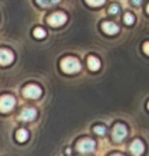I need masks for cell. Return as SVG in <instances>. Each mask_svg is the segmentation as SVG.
<instances>
[{"mask_svg": "<svg viewBox=\"0 0 149 156\" xmlns=\"http://www.w3.org/2000/svg\"><path fill=\"white\" fill-rule=\"evenodd\" d=\"M144 149H145L144 144H142V141H140V140H134L133 143L130 144V152L134 156H141L144 154Z\"/></svg>", "mask_w": 149, "mask_h": 156, "instance_id": "cell-9", "label": "cell"}, {"mask_svg": "<svg viewBox=\"0 0 149 156\" xmlns=\"http://www.w3.org/2000/svg\"><path fill=\"white\" fill-rule=\"evenodd\" d=\"M60 67H62V70L64 71V73L74 74L81 70V63H79L78 59H75V58L68 56V58H64V59L60 62Z\"/></svg>", "mask_w": 149, "mask_h": 156, "instance_id": "cell-1", "label": "cell"}, {"mask_svg": "<svg viewBox=\"0 0 149 156\" xmlns=\"http://www.w3.org/2000/svg\"><path fill=\"white\" fill-rule=\"evenodd\" d=\"M112 134H114V140L119 143V141L126 138V136H127V129H126L125 125H116V126L114 127Z\"/></svg>", "mask_w": 149, "mask_h": 156, "instance_id": "cell-6", "label": "cell"}, {"mask_svg": "<svg viewBox=\"0 0 149 156\" xmlns=\"http://www.w3.org/2000/svg\"><path fill=\"white\" fill-rule=\"evenodd\" d=\"M101 27H103V30L107 33V34H116V33L119 32L118 25L114 23V22H104Z\"/></svg>", "mask_w": 149, "mask_h": 156, "instance_id": "cell-10", "label": "cell"}, {"mask_svg": "<svg viewBox=\"0 0 149 156\" xmlns=\"http://www.w3.org/2000/svg\"><path fill=\"white\" fill-rule=\"evenodd\" d=\"M85 2H86L89 5H92V7H99V5L104 4L106 0H85Z\"/></svg>", "mask_w": 149, "mask_h": 156, "instance_id": "cell-15", "label": "cell"}, {"mask_svg": "<svg viewBox=\"0 0 149 156\" xmlns=\"http://www.w3.org/2000/svg\"><path fill=\"white\" fill-rule=\"evenodd\" d=\"M41 93H43V90L37 85H27L23 89V96L27 97V99H38L41 96Z\"/></svg>", "mask_w": 149, "mask_h": 156, "instance_id": "cell-5", "label": "cell"}, {"mask_svg": "<svg viewBox=\"0 0 149 156\" xmlns=\"http://www.w3.org/2000/svg\"><path fill=\"white\" fill-rule=\"evenodd\" d=\"M88 67H89L92 71L99 70V69H100V60H99L96 56H89L88 58Z\"/></svg>", "mask_w": 149, "mask_h": 156, "instance_id": "cell-11", "label": "cell"}, {"mask_svg": "<svg viewBox=\"0 0 149 156\" xmlns=\"http://www.w3.org/2000/svg\"><path fill=\"white\" fill-rule=\"evenodd\" d=\"M112 156H122V155H112Z\"/></svg>", "mask_w": 149, "mask_h": 156, "instance_id": "cell-22", "label": "cell"}, {"mask_svg": "<svg viewBox=\"0 0 149 156\" xmlns=\"http://www.w3.org/2000/svg\"><path fill=\"white\" fill-rule=\"evenodd\" d=\"M66 21H67V16H66L64 12H54L52 15L48 16V23L54 27L62 26V25L66 23Z\"/></svg>", "mask_w": 149, "mask_h": 156, "instance_id": "cell-2", "label": "cell"}, {"mask_svg": "<svg viewBox=\"0 0 149 156\" xmlns=\"http://www.w3.org/2000/svg\"><path fill=\"white\" fill-rule=\"evenodd\" d=\"M36 2H37L38 5H41V7H54L60 0H36Z\"/></svg>", "mask_w": 149, "mask_h": 156, "instance_id": "cell-13", "label": "cell"}, {"mask_svg": "<svg viewBox=\"0 0 149 156\" xmlns=\"http://www.w3.org/2000/svg\"><path fill=\"white\" fill-rule=\"evenodd\" d=\"M144 52L147 55H149V43H145L144 44Z\"/></svg>", "mask_w": 149, "mask_h": 156, "instance_id": "cell-19", "label": "cell"}, {"mask_svg": "<svg viewBox=\"0 0 149 156\" xmlns=\"http://www.w3.org/2000/svg\"><path fill=\"white\" fill-rule=\"evenodd\" d=\"M147 107H148V110H149V103H148V105H147Z\"/></svg>", "mask_w": 149, "mask_h": 156, "instance_id": "cell-23", "label": "cell"}, {"mask_svg": "<svg viewBox=\"0 0 149 156\" xmlns=\"http://www.w3.org/2000/svg\"><path fill=\"white\" fill-rule=\"evenodd\" d=\"M15 137H16V140H18L19 143H25V141L29 138V133H27L25 129H19L18 132H16Z\"/></svg>", "mask_w": 149, "mask_h": 156, "instance_id": "cell-12", "label": "cell"}, {"mask_svg": "<svg viewBox=\"0 0 149 156\" xmlns=\"http://www.w3.org/2000/svg\"><path fill=\"white\" fill-rule=\"evenodd\" d=\"M141 2H142V0H131V3H133L134 5H140V4H141Z\"/></svg>", "mask_w": 149, "mask_h": 156, "instance_id": "cell-20", "label": "cell"}, {"mask_svg": "<svg viewBox=\"0 0 149 156\" xmlns=\"http://www.w3.org/2000/svg\"><path fill=\"white\" fill-rule=\"evenodd\" d=\"M125 22L127 25H131V23H134V16L131 15L130 12H127V14H125Z\"/></svg>", "mask_w": 149, "mask_h": 156, "instance_id": "cell-17", "label": "cell"}, {"mask_svg": "<svg viewBox=\"0 0 149 156\" xmlns=\"http://www.w3.org/2000/svg\"><path fill=\"white\" fill-rule=\"evenodd\" d=\"M106 127L104 126H96L95 127V133L96 134H100V136H103V134H106Z\"/></svg>", "mask_w": 149, "mask_h": 156, "instance_id": "cell-18", "label": "cell"}, {"mask_svg": "<svg viewBox=\"0 0 149 156\" xmlns=\"http://www.w3.org/2000/svg\"><path fill=\"white\" fill-rule=\"evenodd\" d=\"M147 11H148V14H149V4H148V7H147Z\"/></svg>", "mask_w": 149, "mask_h": 156, "instance_id": "cell-21", "label": "cell"}, {"mask_svg": "<svg viewBox=\"0 0 149 156\" xmlns=\"http://www.w3.org/2000/svg\"><path fill=\"white\" fill-rule=\"evenodd\" d=\"M14 105H15V99L12 96L5 94L0 97V112H8L14 108Z\"/></svg>", "mask_w": 149, "mask_h": 156, "instance_id": "cell-3", "label": "cell"}, {"mask_svg": "<svg viewBox=\"0 0 149 156\" xmlns=\"http://www.w3.org/2000/svg\"><path fill=\"white\" fill-rule=\"evenodd\" d=\"M108 12L112 14V15H115V14L119 12V7H118V4H111V5H109Z\"/></svg>", "mask_w": 149, "mask_h": 156, "instance_id": "cell-16", "label": "cell"}, {"mask_svg": "<svg viewBox=\"0 0 149 156\" xmlns=\"http://www.w3.org/2000/svg\"><path fill=\"white\" fill-rule=\"evenodd\" d=\"M33 36H34L36 38H44L45 37V30L41 29V27H36V29L33 30Z\"/></svg>", "mask_w": 149, "mask_h": 156, "instance_id": "cell-14", "label": "cell"}, {"mask_svg": "<svg viewBox=\"0 0 149 156\" xmlns=\"http://www.w3.org/2000/svg\"><path fill=\"white\" fill-rule=\"evenodd\" d=\"M36 115H37V112H36L34 108H23V110L21 111V114H19V119L21 121H25V122H29V121H33V119L36 118Z\"/></svg>", "mask_w": 149, "mask_h": 156, "instance_id": "cell-8", "label": "cell"}, {"mask_svg": "<svg viewBox=\"0 0 149 156\" xmlns=\"http://www.w3.org/2000/svg\"><path fill=\"white\" fill-rule=\"evenodd\" d=\"M12 60H14L12 52L8 51V49H0V65L8 66L12 63Z\"/></svg>", "mask_w": 149, "mask_h": 156, "instance_id": "cell-7", "label": "cell"}, {"mask_svg": "<svg viewBox=\"0 0 149 156\" xmlns=\"http://www.w3.org/2000/svg\"><path fill=\"white\" fill-rule=\"evenodd\" d=\"M77 148H78V151L81 152V154H88V152H93L96 148V143L93 140H90V138H85V140H81L78 143V145H77Z\"/></svg>", "mask_w": 149, "mask_h": 156, "instance_id": "cell-4", "label": "cell"}]
</instances>
